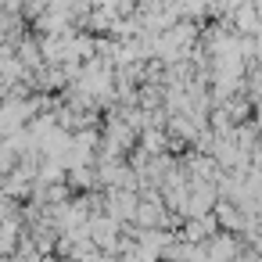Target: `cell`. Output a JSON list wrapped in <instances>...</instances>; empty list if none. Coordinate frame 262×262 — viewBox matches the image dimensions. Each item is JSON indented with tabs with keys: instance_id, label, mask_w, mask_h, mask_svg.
Listing matches in <instances>:
<instances>
[{
	"instance_id": "1",
	"label": "cell",
	"mask_w": 262,
	"mask_h": 262,
	"mask_svg": "<svg viewBox=\"0 0 262 262\" xmlns=\"http://www.w3.org/2000/svg\"><path fill=\"white\" fill-rule=\"evenodd\" d=\"M233 26H237V33H241V36H255V33L262 29L258 8H255V4H241V8L233 11Z\"/></svg>"
}]
</instances>
